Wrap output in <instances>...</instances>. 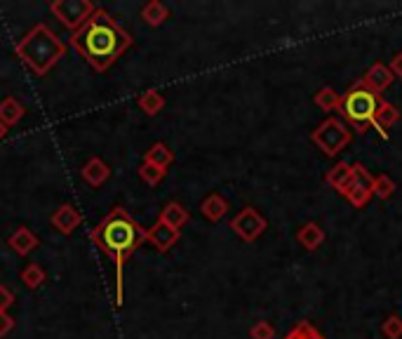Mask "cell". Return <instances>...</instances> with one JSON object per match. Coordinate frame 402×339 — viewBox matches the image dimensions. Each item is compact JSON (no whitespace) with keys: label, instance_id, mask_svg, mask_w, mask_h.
<instances>
[{"label":"cell","instance_id":"obj_1","mask_svg":"<svg viewBox=\"0 0 402 339\" xmlns=\"http://www.w3.org/2000/svg\"><path fill=\"white\" fill-rule=\"evenodd\" d=\"M68 45L87 64L104 73L109 67H113L116 59L132 47V35L118 24L106 10H94V15L68 38Z\"/></svg>","mask_w":402,"mask_h":339},{"label":"cell","instance_id":"obj_2","mask_svg":"<svg viewBox=\"0 0 402 339\" xmlns=\"http://www.w3.org/2000/svg\"><path fill=\"white\" fill-rule=\"evenodd\" d=\"M90 236L99 250L116 261V306H122V266L129 254L146 241V231L122 207H116L94 226Z\"/></svg>","mask_w":402,"mask_h":339},{"label":"cell","instance_id":"obj_3","mask_svg":"<svg viewBox=\"0 0 402 339\" xmlns=\"http://www.w3.org/2000/svg\"><path fill=\"white\" fill-rule=\"evenodd\" d=\"M17 55L33 73L45 76L59 59L66 55V45L45 24H35L31 31L17 43Z\"/></svg>","mask_w":402,"mask_h":339},{"label":"cell","instance_id":"obj_4","mask_svg":"<svg viewBox=\"0 0 402 339\" xmlns=\"http://www.w3.org/2000/svg\"><path fill=\"white\" fill-rule=\"evenodd\" d=\"M381 102L383 99L379 94L367 90L365 82L358 80L346 94H341V104H339L341 121H346L356 132H367L369 128H374Z\"/></svg>","mask_w":402,"mask_h":339},{"label":"cell","instance_id":"obj_5","mask_svg":"<svg viewBox=\"0 0 402 339\" xmlns=\"http://www.w3.org/2000/svg\"><path fill=\"white\" fill-rule=\"evenodd\" d=\"M311 139L325 156H339V153L351 144L353 134L341 118H327V121H322L316 130H313Z\"/></svg>","mask_w":402,"mask_h":339},{"label":"cell","instance_id":"obj_6","mask_svg":"<svg viewBox=\"0 0 402 339\" xmlns=\"http://www.w3.org/2000/svg\"><path fill=\"white\" fill-rule=\"evenodd\" d=\"M94 5L90 0H55L50 3V12L57 17L71 31H78V28L94 15Z\"/></svg>","mask_w":402,"mask_h":339},{"label":"cell","instance_id":"obj_7","mask_svg":"<svg viewBox=\"0 0 402 339\" xmlns=\"http://www.w3.org/2000/svg\"><path fill=\"white\" fill-rule=\"evenodd\" d=\"M372 184H374V175L365 168L363 163H353V175L351 182L346 184V189L341 191V195L351 203L353 207H367V203L374 198L372 193Z\"/></svg>","mask_w":402,"mask_h":339},{"label":"cell","instance_id":"obj_8","mask_svg":"<svg viewBox=\"0 0 402 339\" xmlns=\"http://www.w3.org/2000/svg\"><path fill=\"white\" fill-rule=\"evenodd\" d=\"M266 226H268V222L264 219L262 212H259L257 207H250V205L230 219V229H233V234L242 238L245 243L257 241V238L266 231Z\"/></svg>","mask_w":402,"mask_h":339},{"label":"cell","instance_id":"obj_9","mask_svg":"<svg viewBox=\"0 0 402 339\" xmlns=\"http://www.w3.org/2000/svg\"><path fill=\"white\" fill-rule=\"evenodd\" d=\"M393 80L395 78H393L391 69H388V64H383V62L372 64V67L367 69V73L363 76L365 87L372 90L374 94H379V97H381V92H386L388 87L393 85Z\"/></svg>","mask_w":402,"mask_h":339},{"label":"cell","instance_id":"obj_10","mask_svg":"<svg viewBox=\"0 0 402 339\" xmlns=\"http://www.w3.org/2000/svg\"><path fill=\"white\" fill-rule=\"evenodd\" d=\"M146 241H151V245H156L161 252H167V250L174 247L176 241H179V231L163 224L161 219H158V222L151 226V231H146Z\"/></svg>","mask_w":402,"mask_h":339},{"label":"cell","instance_id":"obj_11","mask_svg":"<svg viewBox=\"0 0 402 339\" xmlns=\"http://www.w3.org/2000/svg\"><path fill=\"white\" fill-rule=\"evenodd\" d=\"M80 222H82L80 212L75 210L73 205H68V203H64L62 207H57V212L52 215V226H55L57 231H62L64 236L73 234V231L80 226Z\"/></svg>","mask_w":402,"mask_h":339},{"label":"cell","instance_id":"obj_12","mask_svg":"<svg viewBox=\"0 0 402 339\" xmlns=\"http://www.w3.org/2000/svg\"><path fill=\"white\" fill-rule=\"evenodd\" d=\"M8 243H10V247L15 250L17 254H21V257H24V254H28V252H33V250L40 245L38 236H35L31 229H26V226H19V229H17L15 234L10 236Z\"/></svg>","mask_w":402,"mask_h":339},{"label":"cell","instance_id":"obj_13","mask_svg":"<svg viewBox=\"0 0 402 339\" xmlns=\"http://www.w3.org/2000/svg\"><path fill=\"white\" fill-rule=\"evenodd\" d=\"M161 219L163 224H167V226H172V229L179 231L181 226L188 224V219H191V215H188V210L181 203H176V200H170L167 205L161 210Z\"/></svg>","mask_w":402,"mask_h":339},{"label":"cell","instance_id":"obj_14","mask_svg":"<svg viewBox=\"0 0 402 339\" xmlns=\"http://www.w3.org/2000/svg\"><path fill=\"white\" fill-rule=\"evenodd\" d=\"M111 177V170L109 165L104 163L102 158H92L85 163V168H82V180H85L90 186H102V184Z\"/></svg>","mask_w":402,"mask_h":339},{"label":"cell","instance_id":"obj_15","mask_svg":"<svg viewBox=\"0 0 402 339\" xmlns=\"http://www.w3.org/2000/svg\"><path fill=\"white\" fill-rule=\"evenodd\" d=\"M144 163L156 165L158 170L167 172L170 165L174 163V153L170 151V146H167V144H163V141H158V144H153V146L149 148V151L144 153Z\"/></svg>","mask_w":402,"mask_h":339},{"label":"cell","instance_id":"obj_16","mask_svg":"<svg viewBox=\"0 0 402 339\" xmlns=\"http://www.w3.org/2000/svg\"><path fill=\"white\" fill-rule=\"evenodd\" d=\"M351 175H353V163H348V160H339V163H336L334 168L327 172L325 182H327L336 193H341L346 189V184L351 182Z\"/></svg>","mask_w":402,"mask_h":339},{"label":"cell","instance_id":"obj_17","mask_svg":"<svg viewBox=\"0 0 402 339\" xmlns=\"http://www.w3.org/2000/svg\"><path fill=\"white\" fill-rule=\"evenodd\" d=\"M200 212H203V215L210 219V222H219V219L226 217L228 200L223 198V195H219V193H212V195H207V198L203 200V205H200Z\"/></svg>","mask_w":402,"mask_h":339},{"label":"cell","instance_id":"obj_18","mask_svg":"<svg viewBox=\"0 0 402 339\" xmlns=\"http://www.w3.org/2000/svg\"><path fill=\"white\" fill-rule=\"evenodd\" d=\"M297 241L301 243V247L318 250V247L322 245V241H325V231L316 222H309V224H304L297 231Z\"/></svg>","mask_w":402,"mask_h":339},{"label":"cell","instance_id":"obj_19","mask_svg":"<svg viewBox=\"0 0 402 339\" xmlns=\"http://www.w3.org/2000/svg\"><path fill=\"white\" fill-rule=\"evenodd\" d=\"M398 121H400V111L395 109L391 102H381L379 113H376V121H374V128L379 130V134L388 137V130H391Z\"/></svg>","mask_w":402,"mask_h":339},{"label":"cell","instance_id":"obj_20","mask_svg":"<svg viewBox=\"0 0 402 339\" xmlns=\"http://www.w3.org/2000/svg\"><path fill=\"white\" fill-rule=\"evenodd\" d=\"M24 118V106L17 102L15 97H8L0 102V123L5 125V128H10V125H17Z\"/></svg>","mask_w":402,"mask_h":339},{"label":"cell","instance_id":"obj_21","mask_svg":"<svg viewBox=\"0 0 402 339\" xmlns=\"http://www.w3.org/2000/svg\"><path fill=\"white\" fill-rule=\"evenodd\" d=\"M167 17H170V10L165 8L161 0H151V3H146L144 10H141V19L149 24V26H161Z\"/></svg>","mask_w":402,"mask_h":339},{"label":"cell","instance_id":"obj_22","mask_svg":"<svg viewBox=\"0 0 402 339\" xmlns=\"http://www.w3.org/2000/svg\"><path fill=\"white\" fill-rule=\"evenodd\" d=\"M139 109L144 113H149V116H156V113H161L165 109V97L158 90L144 92L139 97Z\"/></svg>","mask_w":402,"mask_h":339},{"label":"cell","instance_id":"obj_23","mask_svg":"<svg viewBox=\"0 0 402 339\" xmlns=\"http://www.w3.org/2000/svg\"><path fill=\"white\" fill-rule=\"evenodd\" d=\"M316 104H318V109H322L325 113L339 111L341 94H336L332 87H322V90L316 92Z\"/></svg>","mask_w":402,"mask_h":339},{"label":"cell","instance_id":"obj_24","mask_svg":"<svg viewBox=\"0 0 402 339\" xmlns=\"http://www.w3.org/2000/svg\"><path fill=\"white\" fill-rule=\"evenodd\" d=\"M47 281V273L43 266H38V264H28V266H24V271H21V283L26 285V288H40Z\"/></svg>","mask_w":402,"mask_h":339},{"label":"cell","instance_id":"obj_25","mask_svg":"<svg viewBox=\"0 0 402 339\" xmlns=\"http://www.w3.org/2000/svg\"><path fill=\"white\" fill-rule=\"evenodd\" d=\"M395 191V182L391 180L388 175H374V184H372V193L376 195V198L386 200L391 198Z\"/></svg>","mask_w":402,"mask_h":339},{"label":"cell","instance_id":"obj_26","mask_svg":"<svg viewBox=\"0 0 402 339\" xmlns=\"http://www.w3.org/2000/svg\"><path fill=\"white\" fill-rule=\"evenodd\" d=\"M381 335L386 339H402V318L398 316V313H391V316L383 320Z\"/></svg>","mask_w":402,"mask_h":339},{"label":"cell","instance_id":"obj_27","mask_svg":"<svg viewBox=\"0 0 402 339\" xmlns=\"http://www.w3.org/2000/svg\"><path fill=\"white\" fill-rule=\"evenodd\" d=\"M285 339H325L320 332H318L316 328H313L311 323H306V320H301L299 325H294L292 332L285 337Z\"/></svg>","mask_w":402,"mask_h":339},{"label":"cell","instance_id":"obj_28","mask_svg":"<svg viewBox=\"0 0 402 339\" xmlns=\"http://www.w3.org/2000/svg\"><path fill=\"white\" fill-rule=\"evenodd\" d=\"M139 177L144 180L146 184H151V186H156L158 182L165 177V172L163 170H158L156 165H149V163H141L139 165Z\"/></svg>","mask_w":402,"mask_h":339},{"label":"cell","instance_id":"obj_29","mask_svg":"<svg viewBox=\"0 0 402 339\" xmlns=\"http://www.w3.org/2000/svg\"><path fill=\"white\" fill-rule=\"evenodd\" d=\"M250 337L252 339H273L275 337V328L268 323V320H259V323L252 325Z\"/></svg>","mask_w":402,"mask_h":339},{"label":"cell","instance_id":"obj_30","mask_svg":"<svg viewBox=\"0 0 402 339\" xmlns=\"http://www.w3.org/2000/svg\"><path fill=\"white\" fill-rule=\"evenodd\" d=\"M12 328H15V318H12L8 311H0V337L10 335Z\"/></svg>","mask_w":402,"mask_h":339},{"label":"cell","instance_id":"obj_31","mask_svg":"<svg viewBox=\"0 0 402 339\" xmlns=\"http://www.w3.org/2000/svg\"><path fill=\"white\" fill-rule=\"evenodd\" d=\"M12 302H15V295L10 293V288L0 285V311H8V308L12 306Z\"/></svg>","mask_w":402,"mask_h":339},{"label":"cell","instance_id":"obj_32","mask_svg":"<svg viewBox=\"0 0 402 339\" xmlns=\"http://www.w3.org/2000/svg\"><path fill=\"white\" fill-rule=\"evenodd\" d=\"M388 69H391L393 78H402V52H398V55H393L391 64H388Z\"/></svg>","mask_w":402,"mask_h":339},{"label":"cell","instance_id":"obj_33","mask_svg":"<svg viewBox=\"0 0 402 339\" xmlns=\"http://www.w3.org/2000/svg\"><path fill=\"white\" fill-rule=\"evenodd\" d=\"M5 134H8V128H5V125L3 123H0V139H3V137Z\"/></svg>","mask_w":402,"mask_h":339}]
</instances>
